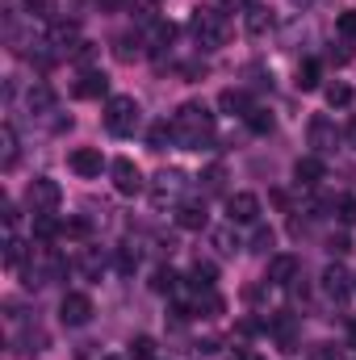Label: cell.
Listing matches in <instances>:
<instances>
[{
    "label": "cell",
    "instance_id": "obj_46",
    "mask_svg": "<svg viewBox=\"0 0 356 360\" xmlns=\"http://www.w3.org/2000/svg\"><path fill=\"white\" fill-rule=\"evenodd\" d=\"M293 4H298V8H310V4H314V0H293Z\"/></svg>",
    "mask_w": 356,
    "mask_h": 360
},
{
    "label": "cell",
    "instance_id": "obj_20",
    "mask_svg": "<svg viewBox=\"0 0 356 360\" xmlns=\"http://www.w3.org/2000/svg\"><path fill=\"white\" fill-rule=\"evenodd\" d=\"M172 38H177V25L172 21H151L147 34H143L147 51H164V46H172Z\"/></svg>",
    "mask_w": 356,
    "mask_h": 360
},
{
    "label": "cell",
    "instance_id": "obj_47",
    "mask_svg": "<svg viewBox=\"0 0 356 360\" xmlns=\"http://www.w3.org/2000/svg\"><path fill=\"white\" fill-rule=\"evenodd\" d=\"M105 360H122V356H105Z\"/></svg>",
    "mask_w": 356,
    "mask_h": 360
},
{
    "label": "cell",
    "instance_id": "obj_9",
    "mask_svg": "<svg viewBox=\"0 0 356 360\" xmlns=\"http://www.w3.org/2000/svg\"><path fill=\"white\" fill-rule=\"evenodd\" d=\"M227 218H231V226L256 222V218H260V197H256V193H231V197H227Z\"/></svg>",
    "mask_w": 356,
    "mask_h": 360
},
{
    "label": "cell",
    "instance_id": "obj_19",
    "mask_svg": "<svg viewBox=\"0 0 356 360\" xmlns=\"http://www.w3.org/2000/svg\"><path fill=\"white\" fill-rule=\"evenodd\" d=\"M76 96H80V101H96V96H105V92H109V80H105V72H84V76H80V80H76Z\"/></svg>",
    "mask_w": 356,
    "mask_h": 360
},
{
    "label": "cell",
    "instance_id": "obj_18",
    "mask_svg": "<svg viewBox=\"0 0 356 360\" xmlns=\"http://www.w3.org/2000/svg\"><path fill=\"white\" fill-rule=\"evenodd\" d=\"M25 105H30V113H34V117L55 113V89H51V84H30V92H25Z\"/></svg>",
    "mask_w": 356,
    "mask_h": 360
},
{
    "label": "cell",
    "instance_id": "obj_25",
    "mask_svg": "<svg viewBox=\"0 0 356 360\" xmlns=\"http://www.w3.org/2000/svg\"><path fill=\"white\" fill-rule=\"evenodd\" d=\"M210 243H214V252H218V256H235V248H239L235 226H218V231H210Z\"/></svg>",
    "mask_w": 356,
    "mask_h": 360
},
{
    "label": "cell",
    "instance_id": "obj_16",
    "mask_svg": "<svg viewBox=\"0 0 356 360\" xmlns=\"http://www.w3.org/2000/svg\"><path fill=\"white\" fill-rule=\"evenodd\" d=\"M218 109H222V113H231V117H248L256 105H252V96H248L243 89H222V92H218Z\"/></svg>",
    "mask_w": 356,
    "mask_h": 360
},
{
    "label": "cell",
    "instance_id": "obj_6",
    "mask_svg": "<svg viewBox=\"0 0 356 360\" xmlns=\"http://www.w3.org/2000/svg\"><path fill=\"white\" fill-rule=\"evenodd\" d=\"M59 201H63V188H59V184H55L51 176L30 180V188H25V205H30L34 214H51Z\"/></svg>",
    "mask_w": 356,
    "mask_h": 360
},
{
    "label": "cell",
    "instance_id": "obj_37",
    "mask_svg": "<svg viewBox=\"0 0 356 360\" xmlns=\"http://www.w3.org/2000/svg\"><path fill=\"white\" fill-rule=\"evenodd\" d=\"M113 269L122 272V276H130V272L139 269V252H134V248H122V252H117V260H113Z\"/></svg>",
    "mask_w": 356,
    "mask_h": 360
},
{
    "label": "cell",
    "instance_id": "obj_31",
    "mask_svg": "<svg viewBox=\"0 0 356 360\" xmlns=\"http://www.w3.org/2000/svg\"><path fill=\"white\" fill-rule=\"evenodd\" d=\"M168 143H177V130H172V122H155V126H151V151H164Z\"/></svg>",
    "mask_w": 356,
    "mask_h": 360
},
{
    "label": "cell",
    "instance_id": "obj_30",
    "mask_svg": "<svg viewBox=\"0 0 356 360\" xmlns=\"http://www.w3.org/2000/svg\"><path fill=\"white\" fill-rule=\"evenodd\" d=\"M323 96H327V105H331V109H348V105H352V89H348L344 80L327 84V92H323Z\"/></svg>",
    "mask_w": 356,
    "mask_h": 360
},
{
    "label": "cell",
    "instance_id": "obj_41",
    "mask_svg": "<svg viewBox=\"0 0 356 360\" xmlns=\"http://www.w3.org/2000/svg\"><path fill=\"white\" fill-rule=\"evenodd\" d=\"M101 269H105V260H101L96 252H84V256H80V272H84V276H96Z\"/></svg>",
    "mask_w": 356,
    "mask_h": 360
},
{
    "label": "cell",
    "instance_id": "obj_12",
    "mask_svg": "<svg viewBox=\"0 0 356 360\" xmlns=\"http://www.w3.org/2000/svg\"><path fill=\"white\" fill-rule=\"evenodd\" d=\"M68 164H72V172H76V176H84V180L101 176V168H105V160H101V151H96V147H76Z\"/></svg>",
    "mask_w": 356,
    "mask_h": 360
},
{
    "label": "cell",
    "instance_id": "obj_45",
    "mask_svg": "<svg viewBox=\"0 0 356 360\" xmlns=\"http://www.w3.org/2000/svg\"><path fill=\"white\" fill-rule=\"evenodd\" d=\"M348 344H352V348H356V319H352V323H348Z\"/></svg>",
    "mask_w": 356,
    "mask_h": 360
},
{
    "label": "cell",
    "instance_id": "obj_36",
    "mask_svg": "<svg viewBox=\"0 0 356 360\" xmlns=\"http://www.w3.org/2000/svg\"><path fill=\"white\" fill-rule=\"evenodd\" d=\"M205 193H222V188H227V168H222V164H214V168H205Z\"/></svg>",
    "mask_w": 356,
    "mask_h": 360
},
{
    "label": "cell",
    "instance_id": "obj_15",
    "mask_svg": "<svg viewBox=\"0 0 356 360\" xmlns=\"http://www.w3.org/2000/svg\"><path fill=\"white\" fill-rule=\"evenodd\" d=\"M272 25H276V17H272V8H268V4H252V8L243 13V30H248L252 38L272 34Z\"/></svg>",
    "mask_w": 356,
    "mask_h": 360
},
{
    "label": "cell",
    "instance_id": "obj_8",
    "mask_svg": "<svg viewBox=\"0 0 356 360\" xmlns=\"http://www.w3.org/2000/svg\"><path fill=\"white\" fill-rule=\"evenodd\" d=\"M92 319V297L89 293H63L59 302V323L63 327H84Z\"/></svg>",
    "mask_w": 356,
    "mask_h": 360
},
{
    "label": "cell",
    "instance_id": "obj_38",
    "mask_svg": "<svg viewBox=\"0 0 356 360\" xmlns=\"http://www.w3.org/2000/svg\"><path fill=\"white\" fill-rule=\"evenodd\" d=\"M336 30H340L348 42H356V8H344V13L336 17Z\"/></svg>",
    "mask_w": 356,
    "mask_h": 360
},
{
    "label": "cell",
    "instance_id": "obj_2",
    "mask_svg": "<svg viewBox=\"0 0 356 360\" xmlns=\"http://www.w3.org/2000/svg\"><path fill=\"white\" fill-rule=\"evenodd\" d=\"M193 38H197V46H205V51H218V46H227L231 42V17L222 13V8H214V4H201V8H193Z\"/></svg>",
    "mask_w": 356,
    "mask_h": 360
},
{
    "label": "cell",
    "instance_id": "obj_29",
    "mask_svg": "<svg viewBox=\"0 0 356 360\" xmlns=\"http://www.w3.org/2000/svg\"><path fill=\"white\" fill-rule=\"evenodd\" d=\"M302 92H314L319 89V59H306L302 68H298V80H293Z\"/></svg>",
    "mask_w": 356,
    "mask_h": 360
},
{
    "label": "cell",
    "instance_id": "obj_3",
    "mask_svg": "<svg viewBox=\"0 0 356 360\" xmlns=\"http://www.w3.org/2000/svg\"><path fill=\"white\" fill-rule=\"evenodd\" d=\"M63 276V256L51 252V248H30V260L21 264V285L25 289H42L51 281Z\"/></svg>",
    "mask_w": 356,
    "mask_h": 360
},
{
    "label": "cell",
    "instance_id": "obj_13",
    "mask_svg": "<svg viewBox=\"0 0 356 360\" xmlns=\"http://www.w3.org/2000/svg\"><path fill=\"white\" fill-rule=\"evenodd\" d=\"M298 272H302V260H298V256H272L265 281H272V285H293Z\"/></svg>",
    "mask_w": 356,
    "mask_h": 360
},
{
    "label": "cell",
    "instance_id": "obj_22",
    "mask_svg": "<svg viewBox=\"0 0 356 360\" xmlns=\"http://www.w3.org/2000/svg\"><path fill=\"white\" fill-rule=\"evenodd\" d=\"M293 180L306 184V188L319 184V180H323V160H319V155H302V160L293 164Z\"/></svg>",
    "mask_w": 356,
    "mask_h": 360
},
{
    "label": "cell",
    "instance_id": "obj_42",
    "mask_svg": "<svg viewBox=\"0 0 356 360\" xmlns=\"http://www.w3.org/2000/svg\"><path fill=\"white\" fill-rule=\"evenodd\" d=\"M63 235H72V239H84V235H89V222H84V218H72V222H63Z\"/></svg>",
    "mask_w": 356,
    "mask_h": 360
},
{
    "label": "cell",
    "instance_id": "obj_40",
    "mask_svg": "<svg viewBox=\"0 0 356 360\" xmlns=\"http://www.w3.org/2000/svg\"><path fill=\"white\" fill-rule=\"evenodd\" d=\"M272 239H276V235H272L268 226H256V235H252V252H256V256H268V248H272Z\"/></svg>",
    "mask_w": 356,
    "mask_h": 360
},
{
    "label": "cell",
    "instance_id": "obj_10",
    "mask_svg": "<svg viewBox=\"0 0 356 360\" xmlns=\"http://www.w3.org/2000/svg\"><path fill=\"white\" fill-rule=\"evenodd\" d=\"M109 176H113V188H117L122 197L143 193V172H139L130 160H113V164H109Z\"/></svg>",
    "mask_w": 356,
    "mask_h": 360
},
{
    "label": "cell",
    "instance_id": "obj_43",
    "mask_svg": "<svg viewBox=\"0 0 356 360\" xmlns=\"http://www.w3.org/2000/svg\"><path fill=\"white\" fill-rule=\"evenodd\" d=\"M4 226H8V231L17 226V205H13V201H4Z\"/></svg>",
    "mask_w": 356,
    "mask_h": 360
},
{
    "label": "cell",
    "instance_id": "obj_4",
    "mask_svg": "<svg viewBox=\"0 0 356 360\" xmlns=\"http://www.w3.org/2000/svg\"><path fill=\"white\" fill-rule=\"evenodd\" d=\"M139 122H143V109H139L134 96H109V105H105V126H109V134L130 139V134L139 130Z\"/></svg>",
    "mask_w": 356,
    "mask_h": 360
},
{
    "label": "cell",
    "instance_id": "obj_7",
    "mask_svg": "<svg viewBox=\"0 0 356 360\" xmlns=\"http://www.w3.org/2000/svg\"><path fill=\"white\" fill-rule=\"evenodd\" d=\"M306 139H310L314 155H331V151L340 147V130H336V122H331L327 113H314V117H310V126H306Z\"/></svg>",
    "mask_w": 356,
    "mask_h": 360
},
{
    "label": "cell",
    "instance_id": "obj_28",
    "mask_svg": "<svg viewBox=\"0 0 356 360\" xmlns=\"http://www.w3.org/2000/svg\"><path fill=\"white\" fill-rule=\"evenodd\" d=\"M143 46H147V42H143L139 34H134V38H117V46H113V55H117L122 63H134V59L143 55Z\"/></svg>",
    "mask_w": 356,
    "mask_h": 360
},
{
    "label": "cell",
    "instance_id": "obj_32",
    "mask_svg": "<svg viewBox=\"0 0 356 360\" xmlns=\"http://www.w3.org/2000/svg\"><path fill=\"white\" fill-rule=\"evenodd\" d=\"M21 8L30 13V21H51L55 17V0H21Z\"/></svg>",
    "mask_w": 356,
    "mask_h": 360
},
{
    "label": "cell",
    "instance_id": "obj_35",
    "mask_svg": "<svg viewBox=\"0 0 356 360\" xmlns=\"http://www.w3.org/2000/svg\"><path fill=\"white\" fill-rule=\"evenodd\" d=\"M151 356H155V340H151V335L130 340V360H151Z\"/></svg>",
    "mask_w": 356,
    "mask_h": 360
},
{
    "label": "cell",
    "instance_id": "obj_1",
    "mask_svg": "<svg viewBox=\"0 0 356 360\" xmlns=\"http://www.w3.org/2000/svg\"><path fill=\"white\" fill-rule=\"evenodd\" d=\"M172 130H177V147L184 151H205L214 143V113L201 105V101H184L172 117Z\"/></svg>",
    "mask_w": 356,
    "mask_h": 360
},
{
    "label": "cell",
    "instance_id": "obj_27",
    "mask_svg": "<svg viewBox=\"0 0 356 360\" xmlns=\"http://www.w3.org/2000/svg\"><path fill=\"white\" fill-rule=\"evenodd\" d=\"M25 260H30V248H25L17 235H8V239H4V264H8V269H21Z\"/></svg>",
    "mask_w": 356,
    "mask_h": 360
},
{
    "label": "cell",
    "instance_id": "obj_17",
    "mask_svg": "<svg viewBox=\"0 0 356 360\" xmlns=\"http://www.w3.org/2000/svg\"><path fill=\"white\" fill-rule=\"evenodd\" d=\"M323 293H327L331 302H344V297L352 293V285H348V272L340 269V264H327V269H323Z\"/></svg>",
    "mask_w": 356,
    "mask_h": 360
},
{
    "label": "cell",
    "instance_id": "obj_14",
    "mask_svg": "<svg viewBox=\"0 0 356 360\" xmlns=\"http://www.w3.org/2000/svg\"><path fill=\"white\" fill-rule=\"evenodd\" d=\"M177 226L180 231H205L210 226L205 201H184V205H177Z\"/></svg>",
    "mask_w": 356,
    "mask_h": 360
},
{
    "label": "cell",
    "instance_id": "obj_39",
    "mask_svg": "<svg viewBox=\"0 0 356 360\" xmlns=\"http://www.w3.org/2000/svg\"><path fill=\"white\" fill-rule=\"evenodd\" d=\"M336 218H340L344 226H352L356 222V197H340V201H336Z\"/></svg>",
    "mask_w": 356,
    "mask_h": 360
},
{
    "label": "cell",
    "instance_id": "obj_34",
    "mask_svg": "<svg viewBox=\"0 0 356 360\" xmlns=\"http://www.w3.org/2000/svg\"><path fill=\"white\" fill-rule=\"evenodd\" d=\"M243 122L252 126V134H268V130H272V113H268V109H260V105H256Z\"/></svg>",
    "mask_w": 356,
    "mask_h": 360
},
{
    "label": "cell",
    "instance_id": "obj_21",
    "mask_svg": "<svg viewBox=\"0 0 356 360\" xmlns=\"http://www.w3.org/2000/svg\"><path fill=\"white\" fill-rule=\"evenodd\" d=\"M189 314H205V319H214V314H222V297H218L214 289H193V306H189Z\"/></svg>",
    "mask_w": 356,
    "mask_h": 360
},
{
    "label": "cell",
    "instance_id": "obj_24",
    "mask_svg": "<svg viewBox=\"0 0 356 360\" xmlns=\"http://www.w3.org/2000/svg\"><path fill=\"white\" fill-rule=\"evenodd\" d=\"M34 235H38L42 243H51L55 235H63V222H59L55 214H34Z\"/></svg>",
    "mask_w": 356,
    "mask_h": 360
},
{
    "label": "cell",
    "instance_id": "obj_5",
    "mask_svg": "<svg viewBox=\"0 0 356 360\" xmlns=\"http://www.w3.org/2000/svg\"><path fill=\"white\" fill-rule=\"evenodd\" d=\"M184 188H189V176H184L180 168H164V172H155V180H151V205H155V210L177 205Z\"/></svg>",
    "mask_w": 356,
    "mask_h": 360
},
{
    "label": "cell",
    "instance_id": "obj_44",
    "mask_svg": "<svg viewBox=\"0 0 356 360\" xmlns=\"http://www.w3.org/2000/svg\"><path fill=\"white\" fill-rule=\"evenodd\" d=\"M218 4H227V8H252V0H218Z\"/></svg>",
    "mask_w": 356,
    "mask_h": 360
},
{
    "label": "cell",
    "instance_id": "obj_11",
    "mask_svg": "<svg viewBox=\"0 0 356 360\" xmlns=\"http://www.w3.org/2000/svg\"><path fill=\"white\" fill-rule=\"evenodd\" d=\"M268 331H272V340H276L281 352H293V348H298V319H293V314L268 319Z\"/></svg>",
    "mask_w": 356,
    "mask_h": 360
},
{
    "label": "cell",
    "instance_id": "obj_26",
    "mask_svg": "<svg viewBox=\"0 0 356 360\" xmlns=\"http://www.w3.org/2000/svg\"><path fill=\"white\" fill-rule=\"evenodd\" d=\"M189 276H193V289H214V281H218V264H214V260H197Z\"/></svg>",
    "mask_w": 356,
    "mask_h": 360
},
{
    "label": "cell",
    "instance_id": "obj_23",
    "mask_svg": "<svg viewBox=\"0 0 356 360\" xmlns=\"http://www.w3.org/2000/svg\"><path fill=\"white\" fill-rule=\"evenodd\" d=\"M0 168L4 172L17 168V130L13 126H0Z\"/></svg>",
    "mask_w": 356,
    "mask_h": 360
},
{
    "label": "cell",
    "instance_id": "obj_33",
    "mask_svg": "<svg viewBox=\"0 0 356 360\" xmlns=\"http://www.w3.org/2000/svg\"><path fill=\"white\" fill-rule=\"evenodd\" d=\"M177 272L172 269H155V276H151V289H155V293H177Z\"/></svg>",
    "mask_w": 356,
    "mask_h": 360
}]
</instances>
